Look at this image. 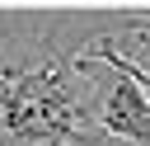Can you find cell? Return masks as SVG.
Listing matches in <instances>:
<instances>
[{"label": "cell", "mask_w": 150, "mask_h": 146, "mask_svg": "<svg viewBox=\"0 0 150 146\" xmlns=\"http://www.w3.org/2000/svg\"><path fill=\"white\" fill-rule=\"evenodd\" d=\"M80 146H103V137H84V141H80Z\"/></svg>", "instance_id": "obj_5"}, {"label": "cell", "mask_w": 150, "mask_h": 146, "mask_svg": "<svg viewBox=\"0 0 150 146\" xmlns=\"http://www.w3.org/2000/svg\"><path fill=\"white\" fill-rule=\"evenodd\" d=\"M75 75H98V108H94V132L98 137H127L136 146H150V94L122 75L117 66H103V61H84L75 57L70 61Z\"/></svg>", "instance_id": "obj_2"}, {"label": "cell", "mask_w": 150, "mask_h": 146, "mask_svg": "<svg viewBox=\"0 0 150 146\" xmlns=\"http://www.w3.org/2000/svg\"><path fill=\"white\" fill-rule=\"evenodd\" d=\"M117 28H131V33H141V38H145V42H150V9H141V14H136V19H122V24H117ZM136 66H141V71H145V75H150V47H145V52H141V61H136Z\"/></svg>", "instance_id": "obj_4"}, {"label": "cell", "mask_w": 150, "mask_h": 146, "mask_svg": "<svg viewBox=\"0 0 150 146\" xmlns=\"http://www.w3.org/2000/svg\"><path fill=\"white\" fill-rule=\"evenodd\" d=\"M0 137L23 146H80L94 132V108L75 85V66L61 57L0 66Z\"/></svg>", "instance_id": "obj_1"}, {"label": "cell", "mask_w": 150, "mask_h": 146, "mask_svg": "<svg viewBox=\"0 0 150 146\" xmlns=\"http://www.w3.org/2000/svg\"><path fill=\"white\" fill-rule=\"evenodd\" d=\"M75 57H84V61H103V66H117L122 75H131V80H136V85L150 94V75H145V71H141L131 57H122V52L112 47V38H94V42H89L84 52H75Z\"/></svg>", "instance_id": "obj_3"}]
</instances>
